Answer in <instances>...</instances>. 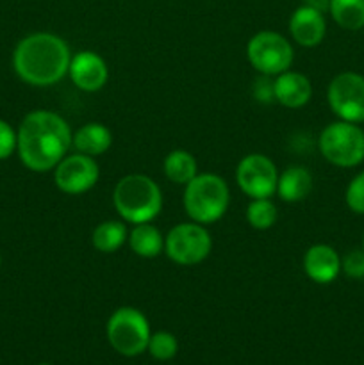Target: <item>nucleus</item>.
I'll return each mask as SVG.
<instances>
[{"label":"nucleus","mask_w":364,"mask_h":365,"mask_svg":"<svg viewBox=\"0 0 364 365\" xmlns=\"http://www.w3.org/2000/svg\"><path fill=\"white\" fill-rule=\"evenodd\" d=\"M275 102L282 103L288 109H300L307 106L313 96V84L300 71H284L273 81Z\"/></svg>","instance_id":"15"},{"label":"nucleus","mask_w":364,"mask_h":365,"mask_svg":"<svg viewBox=\"0 0 364 365\" xmlns=\"http://www.w3.org/2000/svg\"><path fill=\"white\" fill-rule=\"evenodd\" d=\"M127 241L132 252L143 259H156L164 252V237L150 223L134 225Z\"/></svg>","instance_id":"18"},{"label":"nucleus","mask_w":364,"mask_h":365,"mask_svg":"<svg viewBox=\"0 0 364 365\" xmlns=\"http://www.w3.org/2000/svg\"><path fill=\"white\" fill-rule=\"evenodd\" d=\"M307 6L314 7V9L321 11V13H325V11H328V7H330V0H307Z\"/></svg>","instance_id":"28"},{"label":"nucleus","mask_w":364,"mask_h":365,"mask_svg":"<svg viewBox=\"0 0 364 365\" xmlns=\"http://www.w3.org/2000/svg\"><path fill=\"white\" fill-rule=\"evenodd\" d=\"M278 210L270 198H252L246 207V221L256 230H268L277 223Z\"/></svg>","instance_id":"22"},{"label":"nucleus","mask_w":364,"mask_h":365,"mask_svg":"<svg viewBox=\"0 0 364 365\" xmlns=\"http://www.w3.org/2000/svg\"><path fill=\"white\" fill-rule=\"evenodd\" d=\"M68 73H70L71 82L79 89L88 93H95L102 89L106 86L107 78H109L106 61L96 52H91V50H82V52L71 56Z\"/></svg>","instance_id":"12"},{"label":"nucleus","mask_w":364,"mask_h":365,"mask_svg":"<svg viewBox=\"0 0 364 365\" xmlns=\"http://www.w3.org/2000/svg\"><path fill=\"white\" fill-rule=\"evenodd\" d=\"M289 32L291 38L298 43L300 46H310L320 45L327 34V21L321 11L314 9L310 6H302L291 14L289 18Z\"/></svg>","instance_id":"13"},{"label":"nucleus","mask_w":364,"mask_h":365,"mask_svg":"<svg viewBox=\"0 0 364 365\" xmlns=\"http://www.w3.org/2000/svg\"><path fill=\"white\" fill-rule=\"evenodd\" d=\"M231 191L220 175L200 173L186 184L184 209L195 223L211 225L228 209Z\"/></svg>","instance_id":"4"},{"label":"nucleus","mask_w":364,"mask_h":365,"mask_svg":"<svg viewBox=\"0 0 364 365\" xmlns=\"http://www.w3.org/2000/svg\"><path fill=\"white\" fill-rule=\"evenodd\" d=\"M113 203L121 220L127 223H150L163 209V192L150 177L132 173L116 182Z\"/></svg>","instance_id":"3"},{"label":"nucleus","mask_w":364,"mask_h":365,"mask_svg":"<svg viewBox=\"0 0 364 365\" xmlns=\"http://www.w3.org/2000/svg\"><path fill=\"white\" fill-rule=\"evenodd\" d=\"M146 351L156 360H161V362L171 360L178 351L177 337L173 334H170V331H156V334L150 335Z\"/></svg>","instance_id":"23"},{"label":"nucleus","mask_w":364,"mask_h":365,"mask_svg":"<svg viewBox=\"0 0 364 365\" xmlns=\"http://www.w3.org/2000/svg\"><path fill=\"white\" fill-rule=\"evenodd\" d=\"M70 46L50 32H34L16 45L13 66L18 77L31 86L46 88L63 81L70 70Z\"/></svg>","instance_id":"2"},{"label":"nucleus","mask_w":364,"mask_h":365,"mask_svg":"<svg viewBox=\"0 0 364 365\" xmlns=\"http://www.w3.org/2000/svg\"><path fill=\"white\" fill-rule=\"evenodd\" d=\"M128 239L127 227L123 221L116 220H107L102 221L98 227L93 230L91 242L98 252L102 253H114L125 245Z\"/></svg>","instance_id":"20"},{"label":"nucleus","mask_w":364,"mask_h":365,"mask_svg":"<svg viewBox=\"0 0 364 365\" xmlns=\"http://www.w3.org/2000/svg\"><path fill=\"white\" fill-rule=\"evenodd\" d=\"M346 205L352 212L364 214V171L352 178L345 192Z\"/></svg>","instance_id":"24"},{"label":"nucleus","mask_w":364,"mask_h":365,"mask_svg":"<svg viewBox=\"0 0 364 365\" xmlns=\"http://www.w3.org/2000/svg\"><path fill=\"white\" fill-rule=\"evenodd\" d=\"M74 143L70 125L52 110H32L18 128V153L25 168L36 173L54 170Z\"/></svg>","instance_id":"1"},{"label":"nucleus","mask_w":364,"mask_h":365,"mask_svg":"<svg viewBox=\"0 0 364 365\" xmlns=\"http://www.w3.org/2000/svg\"><path fill=\"white\" fill-rule=\"evenodd\" d=\"M38 365H49V364H38Z\"/></svg>","instance_id":"31"},{"label":"nucleus","mask_w":364,"mask_h":365,"mask_svg":"<svg viewBox=\"0 0 364 365\" xmlns=\"http://www.w3.org/2000/svg\"><path fill=\"white\" fill-rule=\"evenodd\" d=\"M320 153L338 168H355L364 160V130L357 123L334 121L321 130Z\"/></svg>","instance_id":"5"},{"label":"nucleus","mask_w":364,"mask_h":365,"mask_svg":"<svg viewBox=\"0 0 364 365\" xmlns=\"http://www.w3.org/2000/svg\"><path fill=\"white\" fill-rule=\"evenodd\" d=\"M303 271L316 284H332L341 273V257L332 246L314 245L303 255Z\"/></svg>","instance_id":"14"},{"label":"nucleus","mask_w":364,"mask_h":365,"mask_svg":"<svg viewBox=\"0 0 364 365\" xmlns=\"http://www.w3.org/2000/svg\"><path fill=\"white\" fill-rule=\"evenodd\" d=\"M163 170L168 180L177 185H186L198 175V164L186 150H173L164 159Z\"/></svg>","instance_id":"19"},{"label":"nucleus","mask_w":364,"mask_h":365,"mask_svg":"<svg viewBox=\"0 0 364 365\" xmlns=\"http://www.w3.org/2000/svg\"><path fill=\"white\" fill-rule=\"evenodd\" d=\"M100 177V168L95 157L84 153L66 155L54 168V182L57 189L66 195H82L95 187Z\"/></svg>","instance_id":"11"},{"label":"nucleus","mask_w":364,"mask_h":365,"mask_svg":"<svg viewBox=\"0 0 364 365\" xmlns=\"http://www.w3.org/2000/svg\"><path fill=\"white\" fill-rule=\"evenodd\" d=\"M327 100L332 113L343 121H364V77L353 71L335 75L327 89Z\"/></svg>","instance_id":"9"},{"label":"nucleus","mask_w":364,"mask_h":365,"mask_svg":"<svg viewBox=\"0 0 364 365\" xmlns=\"http://www.w3.org/2000/svg\"><path fill=\"white\" fill-rule=\"evenodd\" d=\"M236 182L250 198H271L277 192V166L263 153H248L236 168Z\"/></svg>","instance_id":"10"},{"label":"nucleus","mask_w":364,"mask_h":365,"mask_svg":"<svg viewBox=\"0 0 364 365\" xmlns=\"http://www.w3.org/2000/svg\"><path fill=\"white\" fill-rule=\"evenodd\" d=\"M0 266H2V257H0Z\"/></svg>","instance_id":"29"},{"label":"nucleus","mask_w":364,"mask_h":365,"mask_svg":"<svg viewBox=\"0 0 364 365\" xmlns=\"http://www.w3.org/2000/svg\"><path fill=\"white\" fill-rule=\"evenodd\" d=\"M363 250H364V237H363Z\"/></svg>","instance_id":"30"},{"label":"nucleus","mask_w":364,"mask_h":365,"mask_svg":"<svg viewBox=\"0 0 364 365\" xmlns=\"http://www.w3.org/2000/svg\"><path fill=\"white\" fill-rule=\"evenodd\" d=\"M213 239L200 223H178L164 237V253L178 266H196L209 257Z\"/></svg>","instance_id":"8"},{"label":"nucleus","mask_w":364,"mask_h":365,"mask_svg":"<svg viewBox=\"0 0 364 365\" xmlns=\"http://www.w3.org/2000/svg\"><path fill=\"white\" fill-rule=\"evenodd\" d=\"M246 57L261 75H280L291 68L295 50L289 39L275 31H261L246 45Z\"/></svg>","instance_id":"7"},{"label":"nucleus","mask_w":364,"mask_h":365,"mask_svg":"<svg viewBox=\"0 0 364 365\" xmlns=\"http://www.w3.org/2000/svg\"><path fill=\"white\" fill-rule=\"evenodd\" d=\"M328 13L335 24L346 31H359L364 27V0H330Z\"/></svg>","instance_id":"21"},{"label":"nucleus","mask_w":364,"mask_h":365,"mask_svg":"<svg viewBox=\"0 0 364 365\" xmlns=\"http://www.w3.org/2000/svg\"><path fill=\"white\" fill-rule=\"evenodd\" d=\"M313 191V175L303 166H289L278 175L277 195L284 202H302Z\"/></svg>","instance_id":"16"},{"label":"nucleus","mask_w":364,"mask_h":365,"mask_svg":"<svg viewBox=\"0 0 364 365\" xmlns=\"http://www.w3.org/2000/svg\"><path fill=\"white\" fill-rule=\"evenodd\" d=\"M253 98L259 100L263 103L275 102V86L268 75H261L256 82H253Z\"/></svg>","instance_id":"27"},{"label":"nucleus","mask_w":364,"mask_h":365,"mask_svg":"<svg viewBox=\"0 0 364 365\" xmlns=\"http://www.w3.org/2000/svg\"><path fill=\"white\" fill-rule=\"evenodd\" d=\"M341 271L353 280H364V250H352L341 259Z\"/></svg>","instance_id":"25"},{"label":"nucleus","mask_w":364,"mask_h":365,"mask_svg":"<svg viewBox=\"0 0 364 365\" xmlns=\"http://www.w3.org/2000/svg\"><path fill=\"white\" fill-rule=\"evenodd\" d=\"M113 145V134L102 123H86L74 134V146L79 153L98 157L106 153Z\"/></svg>","instance_id":"17"},{"label":"nucleus","mask_w":364,"mask_h":365,"mask_svg":"<svg viewBox=\"0 0 364 365\" xmlns=\"http://www.w3.org/2000/svg\"><path fill=\"white\" fill-rule=\"evenodd\" d=\"M18 148V132L7 121L0 120V160L7 159Z\"/></svg>","instance_id":"26"},{"label":"nucleus","mask_w":364,"mask_h":365,"mask_svg":"<svg viewBox=\"0 0 364 365\" xmlns=\"http://www.w3.org/2000/svg\"><path fill=\"white\" fill-rule=\"evenodd\" d=\"M106 335L114 351L123 356H138L146 351L152 331L145 314L134 307H120L111 314Z\"/></svg>","instance_id":"6"}]
</instances>
